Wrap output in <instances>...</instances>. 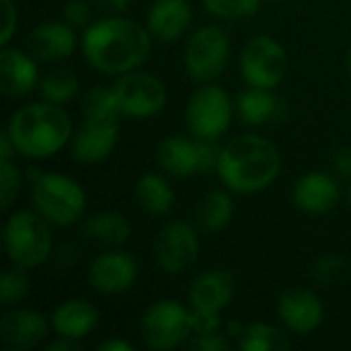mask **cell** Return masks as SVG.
Listing matches in <instances>:
<instances>
[{"label":"cell","mask_w":351,"mask_h":351,"mask_svg":"<svg viewBox=\"0 0 351 351\" xmlns=\"http://www.w3.org/2000/svg\"><path fill=\"white\" fill-rule=\"evenodd\" d=\"M97 351H134V346L123 339H107L97 346Z\"/></svg>","instance_id":"cell-42"},{"label":"cell","mask_w":351,"mask_h":351,"mask_svg":"<svg viewBox=\"0 0 351 351\" xmlns=\"http://www.w3.org/2000/svg\"><path fill=\"white\" fill-rule=\"evenodd\" d=\"M202 4L216 19H247L259 10L261 0H202Z\"/></svg>","instance_id":"cell-30"},{"label":"cell","mask_w":351,"mask_h":351,"mask_svg":"<svg viewBox=\"0 0 351 351\" xmlns=\"http://www.w3.org/2000/svg\"><path fill=\"white\" fill-rule=\"evenodd\" d=\"M239 348L243 351H286L290 348V339L274 325L251 323L239 335Z\"/></svg>","instance_id":"cell-27"},{"label":"cell","mask_w":351,"mask_h":351,"mask_svg":"<svg viewBox=\"0 0 351 351\" xmlns=\"http://www.w3.org/2000/svg\"><path fill=\"white\" fill-rule=\"evenodd\" d=\"M350 206H351V187H350Z\"/></svg>","instance_id":"cell-44"},{"label":"cell","mask_w":351,"mask_h":351,"mask_svg":"<svg viewBox=\"0 0 351 351\" xmlns=\"http://www.w3.org/2000/svg\"><path fill=\"white\" fill-rule=\"evenodd\" d=\"M280 150L257 134H243L228 140L222 146L216 169L222 185L241 195L263 191L280 177Z\"/></svg>","instance_id":"cell-2"},{"label":"cell","mask_w":351,"mask_h":351,"mask_svg":"<svg viewBox=\"0 0 351 351\" xmlns=\"http://www.w3.org/2000/svg\"><path fill=\"white\" fill-rule=\"evenodd\" d=\"M16 152L8 132L4 130V134L0 136V160H12V154Z\"/></svg>","instance_id":"cell-41"},{"label":"cell","mask_w":351,"mask_h":351,"mask_svg":"<svg viewBox=\"0 0 351 351\" xmlns=\"http://www.w3.org/2000/svg\"><path fill=\"white\" fill-rule=\"evenodd\" d=\"M130 234H132V224L119 212L93 214L82 224V237L90 245L107 249V251L121 247L130 239Z\"/></svg>","instance_id":"cell-24"},{"label":"cell","mask_w":351,"mask_h":351,"mask_svg":"<svg viewBox=\"0 0 351 351\" xmlns=\"http://www.w3.org/2000/svg\"><path fill=\"white\" fill-rule=\"evenodd\" d=\"M74 27L66 21H45L39 23L27 35V51L39 62H60L74 53L76 49Z\"/></svg>","instance_id":"cell-15"},{"label":"cell","mask_w":351,"mask_h":351,"mask_svg":"<svg viewBox=\"0 0 351 351\" xmlns=\"http://www.w3.org/2000/svg\"><path fill=\"white\" fill-rule=\"evenodd\" d=\"M82 53L86 62L111 76L138 70L152 51V35L148 27L132 19L111 14L90 23L82 33Z\"/></svg>","instance_id":"cell-1"},{"label":"cell","mask_w":351,"mask_h":351,"mask_svg":"<svg viewBox=\"0 0 351 351\" xmlns=\"http://www.w3.org/2000/svg\"><path fill=\"white\" fill-rule=\"evenodd\" d=\"M239 66L247 86L276 88L282 84L288 70L286 49L271 35H255L243 47Z\"/></svg>","instance_id":"cell-9"},{"label":"cell","mask_w":351,"mask_h":351,"mask_svg":"<svg viewBox=\"0 0 351 351\" xmlns=\"http://www.w3.org/2000/svg\"><path fill=\"white\" fill-rule=\"evenodd\" d=\"M2 35H0V45H8L10 39L14 37L16 33V21H19V14H16V6L12 0H2Z\"/></svg>","instance_id":"cell-36"},{"label":"cell","mask_w":351,"mask_h":351,"mask_svg":"<svg viewBox=\"0 0 351 351\" xmlns=\"http://www.w3.org/2000/svg\"><path fill=\"white\" fill-rule=\"evenodd\" d=\"M234 214V202L228 191L214 189L206 193L195 208V222L204 232L224 230Z\"/></svg>","instance_id":"cell-25"},{"label":"cell","mask_w":351,"mask_h":351,"mask_svg":"<svg viewBox=\"0 0 351 351\" xmlns=\"http://www.w3.org/2000/svg\"><path fill=\"white\" fill-rule=\"evenodd\" d=\"M78 348H80V346H78V339L58 335L53 341H49V343L45 346V351H76Z\"/></svg>","instance_id":"cell-39"},{"label":"cell","mask_w":351,"mask_h":351,"mask_svg":"<svg viewBox=\"0 0 351 351\" xmlns=\"http://www.w3.org/2000/svg\"><path fill=\"white\" fill-rule=\"evenodd\" d=\"M199 255L197 230L183 220H173L160 228L154 241V261L171 276L187 271Z\"/></svg>","instance_id":"cell-11"},{"label":"cell","mask_w":351,"mask_h":351,"mask_svg":"<svg viewBox=\"0 0 351 351\" xmlns=\"http://www.w3.org/2000/svg\"><path fill=\"white\" fill-rule=\"evenodd\" d=\"M119 138V121L113 119H84L72 134L70 150L78 162L95 165L105 160Z\"/></svg>","instance_id":"cell-13"},{"label":"cell","mask_w":351,"mask_h":351,"mask_svg":"<svg viewBox=\"0 0 351 351\" xmlns=\"http://www.w3.org/2000/svg\"><path fill=\"white\" fill-rule=\"evenodd\" d=\"M140 333L144 346L150 350H175L193 333L191 308H185L177 300H158L142 315Z\"/></svg>","instance_id":"cell-7"},{"label":"cell","mask_w":351,"mask_h":351,"mask_svg":"<svg viewBox=\"0 0 351 351\" xmlns=\"http://www.w3.org/2000/svg\"><path fill=\"white\" fill-rule=\"evenodd\" d=\"M31 202L39 216L60 228L76 224L86 210L84 189L60 173H33Z\"/></svg>","instance_id":"cell-4"},{"label":"cell","mask_w":351,"mask_h":351,"mask_svg":"<svg viewBox=\"0 0 351 351\" xmlns=\"http://www.w3.org/2000/svg\"><path fill=\"white\" fill-rule=\"evenodd\" d=\"M333 169L341 179L351 177V148H337L333 152Z\"/></svg>","instance_id":"cell-38"},{"label":"cell","mask_w":351,"mask_h":351,"mask_svg":"<svg viewBox=\"0 0 351 351\" xmlns=\"http://www.w3.org/2000/svg\"><path fill=\"white\" fill-rule=\"evenodd\" d=\"M49 222L35 210L12 212L4 226V251L8 261L21 269H35L51 255Z\"/></svg>","instance_id":"cell-5"},{"label":"cell","mask_w":351,"mask_h":351,"mask_svg":"<svg viewBox=\"0 0 351 351\" xmlns=\"http://www.w3.org/2000/svg\"><path fill=\"white\" fill-rule=\"evenodd\" d=\"M189 348L197 351H224L230 348V341L220 335L218 331L216 333H195L189 341Z\"/></svg>","instance_id":"cell-35"},{"label":"cell","mask_w":351,"mask_h":351,"mask_svg":"<svg viewBox=\"0 0 351 351\" xmlns=\"http://www.w3.org/2000/svg\"><path fill=\"white\" fill-rule=\"evenodd\" d=\"M62 16L74 29H86L93 23V10L86 0H68L64 4Z\"/></svg>","instance_id":"cell-34"},{"label":"cell","mask_w":351,"mask_h":351,"mask_svg":"<svg viewBox=\"0 0 351 351\" xmlns=\"http://www.w3.org/2000/svg\"><path fill=\"white\" fill-rule=\"evenodd\" d=\"M121 117H152L160 113L167 105V86L160 78L148 72H125L117 76L111 86Z\"/></svg>","instance_id":"cell-10"},{"label":"cell","mask_w":351,"mask_h":351,"mask_svg":"<svg viewBox=\"0 0 351 351\" xmlns=\"http://www.w3.org/2000/svg\"><path fill=\"white\" fill-rule=\"evenodd\" d=\"M80 111H82L84 119H113V121H119V117H121L111 86L109 88L90 86L82 95Z\"/></svg>","instance_id":"cell-29"},{"label":"cell","mask_w":351,"mask_h":351,"mask_svg":"<svg viewBox=\"0 0 351 351\" xmlns=\"http://www.w3.org/2000/svg\"><path fill=\"white\" fill-rule=\"evenodd\" d=\"M341 189L335 177L327 173H308L292 189V202L306 214H325L337 206Z\"/></svg>","instance_id":"cell-18"},{"label":"cell","mask_w":351,"mask_h":351,"mask_svg":"<svg viewBox=\"0 0 351 351\" xmlns=\"http://www.w3.org/2000/svg\"><path fill=\"white\" fill-rule=\"evenodd\" d=\"M234 111L239 119L247 125H263L269 121H278L284 115V101L274 95V88H245L237 101Z\"/></svg>","instance_id":"cell-23"},{"label":"cell","mask_w":351,"mask_h":351,"mask_svg":"<svg viewBox=\"0 0 351 351\" xmlns=\"http://www.w3.org/2000/svg\"><path fill=\"white\" fill-rule=\"evenodd\" d=\"M47 329V317L31 308H12L0 321V337L6 350H31L45 339Z\"/></svg>","instance_id":"cell-16"},{"label":"cell","mask_w":351,"mask_h":351,"mask_svg":"<svg viewBox=\"0 0 351 351\" xmlns=\"http://www.w3.org/2000/svg\"><path fill=\"white\" fill-rule=\"evenodd\" d=\"M191 16L189 0H154L146 16V27L154 39L173 43L189 29Z\"/></svg>","instance_id":"cell-20"},{"label":"cell","mask_w":351,"mask_h":351,"mask_svg":"<svg viewBox=\"0 0 351 351\" xmlns=\"http://www.w3.org/2000/svg\"><path fill=\"white\" fill-rule=\"evenodd\" d=\"M136 199L144 212L152 216H162L173 208L175 193L165 177L148 173L136 183Z\"/></svg>","instance_id":"cell-26"},{"label":"cell","mask_w":351,"mask_h":351,"mask_svg":"<svg viewBox=\"0 0 351 351\" xmlns=\"http://www.w3.org/2000/svg\"><path fill=\"white\" fill-rule=\"evenodd\" d=\"M6 132L19 154L27 158H47L72 140L74 128L62 105L41 101L16 109L8 119Z\"/></svg>","instance_id":"cell-3"},{"label":"cell","mask_w":351,"mask_h":351,"mask_svg":"<svg viewBox=\"0 0 351 351\" xmlns=\"http://www.w3.org/2000/svg\"><path fill=\"white\" fill-rule=\"evenodd\" d=\"M95 6H99L101 10L109 12V14H119L128 8V4L132 0H90Z\"/></svg>","instance_id":"cell-40"},{"label":"cell","mask_w":351,"mask_h":351,"mask_svg":"<svg viewBox=\"0 0 351 351\" xmlns=\"http://www.w3.org/2000/svg\"><path fill=\"white\" fill-rule=\"evenodd\" d=\"M348 72H350V76H351V47H350V51H348Z\"/></svg>","instance_id":"cell-43"},{"label":"cell","mask_w":351,"mask_h":351,"mask_svg":"<svg viewBox=\"0 0 351 351\" xmlns=\"http://www.w3.org/2000/svg\"><path fill=\"white\" fill-rule=\"evenodd\" d=\"M343 265H346V261H343L341 255H337V253H327V255H323V257L315 263V267H313V278H315L319 284H331V282L343 271Z\"/></svg>","instance_id":"cell-33"},{"label":"cell","mask_w":351,"mask_h":351,"mask_svg":"<svg viewBox=\"0 0 351 351\" xmlns=\"http://www.w3.org/2000/svg\"><path fill=\"white\" fill-rule=\"evenodd\" d=\"M27 269L14 267L6 269L0 278V304L2 306H10L21 302L27 292H29V278L25 274Z\"/></svg>","instance_id":"cell-31"},{"label":"cell","mask_w":351,"mask_h":351,"mask_svg":"<svg viewBox=\"0 0 351 351\" xmlns=\"http://www.w3.org/2000/svg\"><path fill=\"white\" fill-rule=\"evenodd\" d=\"M23 177L19 167L12 160H0V197H2V208H10L14 197L19 195Z\"/></svg>","instance_id":"cell-32"},{"label":"cell","mask_w":351,"mask_h":351,"mask_svg":"<svg viewBox=\"0 0 351 351\" xmlns=\"http://www.w3.org/2000/svg\"><path fill=\"white\" fill-rule=\"evenodd\" d=\"M230 60V39L218 25L199 27L185 45V70L193 82H214Z\"/></svg>","instance_id":"cell-6"},{"label":"cell","mask_w":351,"mask_h":351,"mask_svg":"<svg viewBox=\"0 0 351 351\" xmlns=\"http://www.w3.org/2000/svg\"><path fill=\"white\" fill-rule=\"evenodd\" d=\"M156 162L165 173L179 179L202 175V154L197 138L189 140L181 136H169L158 144Z\"/></svg>","instance_id":"cell-21"},{"label":"cell","mask_w":351,"mask_h":351,"mask_svg":"<svg viewBox=\"0 0 351 351\" xmlns=\"http://www.w3.org/2000/svg\"><path fill=\"white\" fill-rule=\"evenodd\" d=\"M138 278V263L132 255L111 249L101 253L88 267V284L99 294H123Z\"/></svg>","instance_id":"cell-12"},{"label":"cell","mask_w":351,"mask_h":351,"mask_svg":"<svg viewBox=\"0 0 351 351\" xmlns=\"http://www.w3.org/2000/svg\"><path fill=\"white\" fill-rule=\"evenodd\" d=\"M99 323V313L97 308L82 298H68L64 300L51 315V327L56 335L62 337H72V339H82L95 331Z\"/></svg>","instance_id":"cell-22"},{"label":"cell","mask_w":351,"mask_h":351,"mask_svg":"<svg viewBox=\"0 0 351 351\" xmlns=\"http://www.w3.org/2000/svg\"><path fill=\"white\" fill-rule=\"evenodd\" d=\"M234 298V278L226 269H210L199 274L189 288L191 311L220 315Z\"/></svg>","instance_id":"cell-17"},{"label":"cell","mask_w":351,"mask_h":351,"mask_svg":"<svg viewBox=\"0 0 351 351\" xmlns=\"http://www.w3.org/2000/svg\"><path fill=\"white\" fill-rule=\"evenodd\" d=\"M220 329V315L191 311V331L193 333H216Z\"/></svg>","instance_id":"cell-37"},{"label":"cell","mask_w":351,"mask_h":351,"mask_svg":"<svg viewBox=\"0 0 351 351\" xmlns=\"http://www.w3.org/2000/svg\"><path fill=\"white\" fill-rule=\"evenodd\" d=\"M78 90H80V84H78L76 74L66 68L51 70L49 74L43 76V80L39 84L41 99L47 103H53V105H66V103L74 101Z\"/></svg>","instance_id":"cell-28"},{"label":"cell","mask_w":351,"mask_h":351,"mask_svg":"<svg viewBox=\"0 0 351 351\" xmlns=\"http://www.w3.org/2000/svg\"><path fill=\"white\" fill-rule=\"evenodd\" d=\"M278 317L288 331L308 335L323 323L325 306L311 290H288L278 298Z\"/></svg>","instance_id":"cell-14"},{"label":"cell","mask_w":351,"mask_h":351,"mask_svg":"<svg viewBox=\"0 0 351 351\" xmlns=\"http://www.w3.org/2000/svg\"><path fill=\"white\" fill-rule=\"evenodd\" d=\"M39 78L35 58L29 51L4 45L0 51V88L6 97L29 95Z\"/></svg>","instance_id":"cell-19"},{"label":"cell","mask_w":351,"mask_h":351,"mask_svg":"<svg viewBox=\"0 0 351 351\" xmlns=\"http://www.w3.org/2000/svg\"><path fill=\"white\" fill-rule=\"evenodd\" d=\"M232 103L228 93L212 82L202 84L187 101L185 121L193 138L218 140L230 125Z\"/></svg>","instance_id":"cell-8"}]
</instances>
